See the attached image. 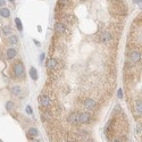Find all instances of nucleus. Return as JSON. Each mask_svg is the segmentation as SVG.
<instances>
[{"label":"nucleus","instance_id":"f257e3e1","mask_svg":"<svg viewBox=\"0 0 142 142\" xmlns=\"http://www.w3.org/2000/svg\"><path fill=\"white\" fill-rule=\"evenodd\" d=\"M14 73L16 75V77L22 79L23 76H24V66H23V64H16V65H15Z\"/></svg>","mask_w":142,"mask_h":142},{"label":"nucleus","instance_id":"f03ea898","mask_svg":"<svg viewBox=\"0 0 142 142\" xmlns=\"http://www.w3.org/2000/svg\"><path fill=\"white\" fill-rule=\"evenodd\" d=\"M39 102L43 106V107H49L51 105V100H50V98L49 97H47V96H41L39 97Z\"/></svg>","mask_w":142,"mask_h":142},{"label":"nucleus","instance_id":"7ed1b4c3","mask_svg":"<svg viewBox=\"0 0 142 142\" xmlns=\"http://www.w3.org/2000/svg\"><path fill=\"white\" fill-rule=\"evenodd\" d=\"M90 122V115L88 113L79 114V123H89Z\"/></svg>","mask_w":142,"mask_h":142},{"label":"nucleus","instance_id":"20e7f679","mask_svg":"<svg viewBox=\"0 0 142 142\" xmlns=\"http://www.w3.org/2000/svg\"><path fill=\"white\" fill-rule=\"evenodd\" d=\"M84 107L86 108V109H89V110H92L93 108L96 107V101L93 100V99H85L84 101Z\"/></svg>","mask_w":142,"mask_h":142},{"label":"nucleus","instance_id":"39448f33","mask_svg":"<svg viewBox=\"0 0 142 142\" xmlns=\"http://www.w3.org/2000/svg\"><path fill=\"white\" fill-rule=\"evenodd\" d=\"M67 120L72 124H79V114L77 113H73L71 114L67 117Z\"/></svg>","mask_w":142,"mask_h":142},{"label":"nucleus","instance_id":"423d86ee","mask_svg":"<svg viewBox=\"0 0 142 142\" xmlns=\"http://www.w3.org/2000/svg\"><path fill=\"white\" fill-rule=\"evenodd\" d=\"M131 60L132 62H139L140 59H141V52L140 51H132L131 52Z\"/></svg>","mask_w":142,"mask_h":142},{"label":"nucleus","instance_id":"0eeeda50","mask_svg":"<svg viewBox=\"0 0 142 142\" xmlns=\"http://www.w3.org/2000/svg\"><path fill=\"white\" fill-rule=\"evenodd\" d=\"M55 31L57 33H64V32H66V26L62 23H56L55 24Z\"/></svg>","mask_w":142,"mask_h":142},{"label":"nucleus","instance_id":"6e6552de","mask_svg":"<svg viewBox=\"0 0 142 142\" xmlns=\"http://www.w3.org/2000/svg\"><path fill=\"white\" fill-rule=\"evenodd\" d=\"M57 65H58V62H57V60L55 59V58H51V59H49V60H48V62H47V67L49 68V69H53V68H56Z\"/></svg>","mask_w":142,"mask_h":142},{"label":"nucleus","instance_id":"1a4fd4ad","mask_svg":"<svg viewBox=\"0 0 142 142\" xmlns=\"http://www.w3.org/2000/svg\"><path fill=\"white\" fill-rule=\"evenodd\" d=\"M16 53H17L16 49L11 47V48H9V49L7 50V58H8V59H13L14 57L16 56Z\"/></svg>","mask_w":142,"mask_h":142},{"label":"nucleus","instance_id":"9d476101","mask_svg":"<svg viewBox=\"0 0 142 142\" xmlns=\"http://www.w3.org/2000/svg\"><path fill=\"white\" fill-rule=\"evenodd\" d=\"M111 39H113V36H111V34L109 33V32H103V34H102L101 38H100V40H101L102 42H108V41H110Z\"/></svg>","mask_w":142,"mask_h":142},{"label":"nucleus","instance_id":"9b49d317","mask_svg":"<svg viewBox=\"0 0 142 142\" xmlns=\"http://www.w3.org/2000/svg\"><path fill=\"white\" fill-rule=\"evenodd\" d=\"M30 76H31L32 80H34V81L38 80V72H36V69L34 67H31V69H30Z\"/></svg>","mask_w":142,"mask_h":142},{"label":"nucleus","instance_id":"f8f14e48","mask_svg":"<svg viewBox=\"0 0 142 142\" xmlns=\"http://www.w3.org/2000/svg\"><path fill=\"white\" fill-rule=\"evenodd\" d=\"M0 15L2 17H5V18H8V17L10 16V11H9V9H7V8H2V9L0 10Z\"/></svg>","mask_w":142,"mask_h":142},{"label":"nucleus","instance_id":"ddd939ff","mask_svg":"<svg viewBox=\"0 0 142 142\" xmlns=\"http://www.w3.org/2000/svg\"><path fill=\"white\" fill-rule=\"evenodd\" d=\"M11 92H13V94H15V96H19L21 94V92H22V89H21V86H14L13 89H11Z\"/></svg>","mask_w":142,"mask_h":142},{"label":"nucleus","instance_id":"4468645a","mask_svg":"<svg viewBox=\"0 0 142 142\" xmlns=\"http://www.w3.org/2000/svg\"><path fill=\"white\" fill-rule=\"evenodd\" d=\"M38 134H39V132H38L36 129H34V127H32V129L28 130V135L31 136V138H33V136H38Z\"/></svg>","mask_w":142,"mask_h":142},{"label":"nucleus","instance_id":"2eb2a0df","mask_svg":"<svg viewBox=\"0 0 142 142\" xmlns=\"http://www.w3.org/2000/svg\"><path fill=\"white\" fill-rule=\"evenodd\" d=\"M15 23H16L17 30L22 32V31H23V25H22V22H21V19H19V18H16V19H15Z\"/></svg>","mask_w":142,"mask_h":142},{"label":"nucleus","instance_id":"dca6fc26","mask_svg":"<svg viewBox=\"0 0 142 142\" xmlns=\"http://www.w3.org/2000/svg\"><path fill=\"white\" fill-rule=\"evenodd\" d=\"M2 31H4V34H5V35H9L13 30H11L10 26H4V27H2Z\"/></svg>","mask_w":142,"mask_h":142},{"label":"nucleus","instance_id":"f3484780","mask_svg":"<svg viewBox=\"0 0 142 142\" xmlns=\"http://www.w3.org/2000/svg\"><path fill=\"white\" fill-rule=\"evenodd\" d=\"M13 108H14V102L8 101L7 103H6V109H7L8 111H11V110H13Z\"/></svg>","mask_w":142,"mask_h":142},{"label":"nucleus","instance_id":"a211bd4d","mask_svg":"<svg viewBox=\"0 0 142 142\" xmlns=\"http://www.w3.org/2000/svg\"><path fill=\"white\" fill-rule=\"evenodd\" d=\"M8 42H9V44H11V45L16 44V43H17V38H16V36H10L9 40H8Z\"/></svg>","mask_w":142,"mask_h":142},{"label":"nucleus","instance_id":"6ab92c4d","mask_svg":"<svg viewBox=\"0 0 142 142\" xmlns=\"http://www.w3.org/2000/svg\"><path fill=\"white\" fill-rule=\"evenodd\" d=\"M141 111H142V108H141V100H140V101L136 102V113L141 115Z\"/></svg>","mask_w":142,"mask_h":142},{"label":"nucleus","instance_id":"aec40b11","mask_svg":"<svg viewBox=\"0 0 142 142\" xmlns=\"http://www.w3.org/2000/svg\"><path fill=\"white\" fill-rule=\"evenodd\" d=\"M58 2H59L60 5H66L68 2V0H58Z\"/></svg>","mask_w":142,"mask_h":142},{"label":"nucleus","instance_id":"412c9836","mask_svg":"<svg viewBox=\"0 0 142 142\" xmlns=\"http://www.w3.org/2000/svg\"><path fill=\"white\" fill-rule=\"evenodd\" d=\"M32 111H33V110H32V108L30 107V106H27V107H26V113H27V114H32Z\"/></svg>","mask_w":142,"mask_h":142},{"label":"nucleus","instance_id":"4be33fe9","mask_svg":"<svg viewBox=\"0 0 142 142\" xmlns=\"http://www.w3.org/2000/svg\"><path fill=\"white\" fill-rule=\"evenodd\" d=\"M122 97H123V91H122V89H119L118 90V98L120 99Z\"/></svg>","mask_w":142,"mask_h":142},{"label":"nucleus","instance_id":"5701e85b","mask_svg":"<svg viewBox=\"0 0 142 142\" xmlns=\"http://www.w3.org/2000/svg\"><path fill=\"white\" fill-rule=\"evenodd\" d=\"M6 4V0H0V7H1V6H4Z\"/></svg>","mask_w":142,"mask_h":142},{"label":"nucleus","instance_id":"b1692460","mask_svg":"<svg viewBox=\"0 0 142 142\" xmlns=\"http://www.w3.org/2000/svg\"><path fill=\"white\" fill-rule=\"evenodd\" d=\"M9 1H13V0H9Z\"/></svg>","mask_w":142,"mask_h":142},{"label":"nucleus","instance_id":"393cba45","mask_svg":"<svg viewBox=\"0 0 142 142\" xmlns=\"http://www.w3.org/2000/svg\"><path fill=\"white\" fill-rule=\"evenodd\" d=\"M0 141H1V140H0Z\"/></svg>","mask_w":142,"mask_h":142}]
</instances>
